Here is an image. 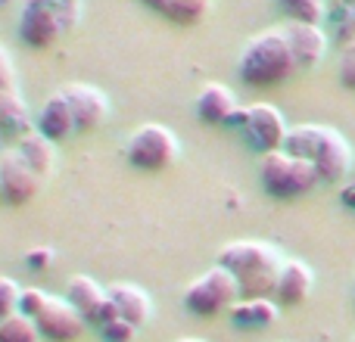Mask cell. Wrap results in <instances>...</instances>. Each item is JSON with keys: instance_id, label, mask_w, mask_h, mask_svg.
Here are the masks:
<instances>
[{"instance_id": "6da1fadb", "label": "cell", "mask_w": 355, "mask_h": 342, "mask_svg": "<svg viewBox=\"0 0 355 342\" xmlns=\"http://www.w3.org/2000/svg\"><path fill=\"white\" fill-rule=\"evenodd\" d=\"M218 264H225L240 283V299H275L284 255L262 240H234L218 249Z\"/></svg>"}, {"instance_id": "7a4b0ae2", "label": "cell", "mask_w": 355, "mask_h": 342, "mask_svg": "<svg viewBox=\"0 0 355 342\" xmlns=\"http://www.w3.org/2000/svg\"><path fill=\"white\" fill-rule=\"evenodd\" d=\"M284 150L312 162L321 183H340L352 171V147L331 125H296L290 128Z\"/></svg>"}, {"instance_id": "3957f363", "label": "cell", "mask_w": 355, "mask_h": 342, "mask_svg": "<svg viewBox=\"0 0 355 342\" xmlns=\"http://www.w3.org/2000/svg\"><path fill=\"white\" fill-rule=\"evenodd\" d=\"M296 60L284 28H265L243 47L237 60V75L250 87H275L284 84L296 72Z\"/></svg>"}, {"instance_id": "277c9868", "label": "cell", "mask_w": 355, "mask_h": 342, "mask_svg": "<svg viewBox=\"0 0 355 342\" xmlns=\"http://www.w3.org/2000/svg\"><path fill=\"white\" fill-rule=\"evenodd\" d=\"M259 181H262L265 193L275 199H300L318 187L321 177L312 162L300 159L287 150H275V153H265L259 162Z\"/></svg>"}, {"instance_id": "5b68a950", "label": "cell", "mask_w": 355, "mask_h": 342, "mask_svg": "<svg viewBox=\"0 0 355 342\" xmlns=\"http://www.w3.org/2000/svg\"><path fill=\"white\" fill-rule=\"evenodd\" d=\"M240 302V283L225 264H212L206 274L184 287V308L196 318L227 314Z\"/></svg>"}, {"instance_id": "8992f818", "label": "cell", "mask_w": 355, "mask_h": 342, "mask_svg": "<svg viewBox=\"0 0 355 342\" xmlns=\"http://www.w3.org/2000/svg\"><path fill=\"white\" fill-rule=\"evenodd\" d=\"M181 153V141L172 128L166 125H141L135 128V134L128 137V147H125V159L141 171H166L178 162Z\"/></svg>"}, {"instance_id": "52a82bcc", "label": "cell", "mask_w": 355, "mask_h": 342, "mask_svg": "<svg viewBox=\"0 0 355 342\" xmlns=\"http://www.w3.org/2000/svg\"><path fill=\"white\" fill-rule=\"evenodd\" d=\"M246 134V141H250L252 150H259V153H275V150H284V143H287V118H284V112L277 109V106L271 103H252L246 106V118H243V128H240Z\"/></svg>"}, {"instance_id": "ba28073f", "label": "cell", "mask_w": 355, "mask_h": 342, "mask_svg": "<svg viewBox=\"0 0 355 342\" xmlns=\"http://www.w3.org/2000/svg\"><path fill=\"white\" fill-rule=\"evenodd\" d=\"M66 22L60 12L44 0H25L22 16H19V41L31 50H50L62 35H66Z\"/></svg>"}, {"instance_id": "9c48e42d", "label": "cell", "mask_w": 355, "mask_h": 342, "mask_svg": "<svg viewBox=\"0 0 355 342\" xmlns=\"http://www.w3.org/2000/svg\"><path fill=\"white\" fill-rule=\"evenodd\" d=\"M44 187V177L37 174L19 150H6L0 156V199L6 206H28Z\"/></svg>"}, {"instance_id": "30bf717a", "label": "cell", "mask_w": 355, "mask_h": 342, "mask_svg": "<svg viewBox=\"0 0 355 342\" xmlns=\"http://www.w3.org/2000/svg\"><path fill=\"white\" fill-rule=\"evenodd\" d=\"M37 330H41V339L47 342H75L81 339L87 321L78 314V308L66 299V296H50L44 302V308L35 318Z\"/></svg>"}, {"instance_id": "8fae6325", "label": "cell", "mask_w": 355, "mask_h": 342, "mask_svg": "<svg viewBox=\"0 0 355 342\" xmlns=\"http://www.w3.org/2000/svg\"><path fill=\"white\" fill-rule=\"evenodd\" d=\"M60 93L69 100L75 116V128L78 134H87V131H97L100 125L110 118V100L100 87L85 84V81H69V84L60 87Z\"/></svg>"}, {"instance_id": "7c38bea8", "label": "cell", "mask_w": 355, "mask_h": 342, "mask_svg": "<svg viewBox=\"0 0 355 342\" xmlns=\"http://www.w3.org/2000/svg\"><path fill=\"white\" fill-rule=\"evenodd\" d=\"M66 299L78 308V314L87 321V324L100 327V324H106V321L119 318L112 302H110V289L87 274H75L72 280L66 283Z\"/></svg>"}, {"instance_id": "4fadbf2b", "label": "cell", "mask_w": 355, "mask_h": 342, "mask_svg": "<svg viewBox=\"0 0 355 342\" xmlns=\"http://www.w3.org/2000/svg\"><path fill=\"white\" fill-rule=\"evenodd\" d=\"M284 35L290 41V50H293V60L300 69H315L321 66V60L327 56V47H331V37L321 25L312 22H284L281 25Z\"/></svg>"}, {"instance_id": "5bb4252c", "label": "cell", "mask_w": 355, "mask_h": 342, "mask_svg": "<svg viewBox=\"0 0 355 342\" xmlns=\"http://www.w3.org/2000/svg\"><path fill=\"white\" fill-rule=\"evenodd\" d=\"M315 289V271L302 258H284L281 277L275 287V302L281 308H296L312 296Z\"/></svg>"}, {"instance_id": "9a60e30c", "label": "cell", "mask_w": 355, "mask_h": 342, "mask_svg": "<svg viewBox=\"0 0 355 342\" xmlns=\"http://www.w3.org/2000/svg\"><path fill=\"white\" fill-rule=\"evenodd\" d=\"M237 93L227 84H218V81H209V84L200 87L193 100V112L202 125H231V118L237 116Z\"/></svg>"}, {"instance_id": "2e32d148", "label": "cell", "mask_w": 355, "mask_h": 342, "mask_svg": "<svg viewBox=\"0 0 355 342\" xmlns=\"http://www.w3.org/2000/svg\"><path fill=\"white\" fill-rule=\"evenodd\" d=\"M35 131H41L47 141L60 143V141H69L72 134H78L75 128V116H72V106L69 100L62 97L60 91L41 106V112L35 116Z\"/></svg>"}, {"instance_id": "e0dca14e", "label": "cell", "mask_w": 355, "mask_h": 342, "mask_svg": "<svg viewBox=\"0 0 355 342\" xmlns=\"http://www.w3.org/2000/svg\"><path fill=\"white\" fill-rule=\"evenodd\" d=\"M106 289H110V302L119 318L135 324L137 330L144 324H150V318H153V299L147 296V289H141L137 283H112Z\"/></svg>"}, {"instance_id": "ac0fdd59", "label": "cell", "mask_w": 355, "mask_h": 342, "mask_svg": "<svg viewBox=\"0 0 355 342\" xmlns=\"http://www.w3.org/2000/svg\"><path fill=\"white\" fill-rule=\"evenodd\" d=\"M35 131V116L19 91H0V134L22 141Z\"/></svg>"}, {"instance_id": "d6986e66", "label": "cell", "mask_w": 355, "mask_h": 342, "mask_svg": "<svg viewBox=\"0 0 355 342\" xmlns=\"http://www.w3.org/2000/svg\"><path fill=\"white\" fill-rule=\"evenodd\" d=\"M227 318L240 330H265V327H275L281 321V305L275 299H240L227 312Z\"/></svg>"}, {"instance_id": "ffe728a7", "label": "cell", "mask_w": 355, "mask_h": 342, "mask_svg": "<svg viewBox=\"0 0 355 342\" xmlns=\"http://www.w3.org/2000/svg\"><path fill=\"white\" fill-rule=\"evenodd\" d=\"M16 150L22 153V159L28 162V165L44 177V181L53 177V171H56V143L47 141L41 131H31L28 137H22Z\"/></svg>"}, {"instance_id": "44dd1931", "label": "cell", "mask_w": 355, "mask_h": 342, "mask_svg": "<svg viewBox=\"0 0 355 342\" xmlns=\"http://www.w3.org/2000/svg\"><path fill=\"white\" fill-rule=\"evenodd\" d=\"M215 0H166L162 16L172 19L175 25H200L209 16Z\"/></svg>"}, {"instance_id": "7402d4cb", "label": "cell", "mask_w": 355, "mask_h": 342, "mask_svg": "<svg viewBox=\"0 0 355 342\" xmlns=\"http://www.w3.org/2000/svg\"><path fill=\"white\" fill-rule=\"evenodd\" d=\"M287 22H312L321 25L327 19V0H275Z\"/></svg>"}, {"instance_id": "603a6c76", "label": "cell", "mask_w": 355, "mask_h": 342, "mask_svg": "<svg viewBox=\"0 0 355 342\" xmlns=\"http://www.w3.org/2000/svg\"><path fill=\"white\" fill-rule=\"evenodd\" d=\"M0 342H41V330H37L35 318L16 312L0 321Z\"/></svg>"}, {"instance_id": "cb8c5ba5", "label": "cell", "mask_w": 355, "mask_h": 342, "mask_svg": "<svg viewBox=\"0 0 355 342\" xmlns=\"http://www.w3.org/2000/svg\"><path fill=\"white\" fill-rule=\"evenodd\" d=\"M334 41L340 47H346L355 41V0H340V6L334 10Z\"/></svg>"}, {"instance_id": "d4e9b609", "label": "cell", "mask_w": 355, "mask_h": 342, "mask_svg": "<svg viewBox=\"0 0 355 342\" xmlns=\"http://www.w3.org/2000/svg\"><path fill=\"white\" fill-rule=\"evenodd\" d=\"M137 327L128 324L125 318H112L106 324H100V339L103 342H135Z\"/></svg>"}, {"instance_id": "484cf974", "label": "cell", "mask_w": 355, "mask_h": 342, "mask_svg": "<svg viewBox=\"0 0 355 342\" xmlns=\"http://www.w3.org/2000/svg\"><path fill=\"white\" fill-rule=\"evenodd\" d=\"M19 296H22V287L12 277H0V321L19 312Z\"/></svg>"}, {"instance_id": "4316f807", "label": "cell", "mask_w": 355, "mask_h": 342, "mask_svg": "<svg viewBox=\"0 0 355 342\" xmlns=\"http://www.w3.org/2000/svg\"><path fill=\"white\" fill-rule=\"evenodd\" d=\"M337 78L346 91L355 93V41L340 47V62H337Z\"/></svg>"}, {"instance_id": "83f0119b", "label": "cell", "mask_w": 355, "mask_h": 342, "mask_svg": "<svg viewBox=\"0 0 355 342\" xmlns=\"http://www.w3.org/2000/svg\"><path fill=\"white\" fill-rule=\"evenodd\" d=\"M50 299V293H44L41 287H22V296H19V312L28 314V318H37V312L44 308V302Z\"/></svg>"}, {"instance_id": "f1b7e54d", "label": "cell", "mask_w": 355, "mask_h": 342, "mask_svg": "<svg viewBox=\"0 0 355 342\" xmlns=\"http://www.w3.org/2000/svg\"><path fill=\"white\" fill-rule=\"evenodd\" d=\"M44 3H50L56 12H60V19L66 22L69 31H72L75 25L81 22V10H85V0H44Z\"/></svg>"}, {"instance_id": "f546056e", "label": "cell", "mask_w": 355, "mask_h": 342, "mask_svg": "<svg viewBox=\"0 0 355 342\" xmlns=\"http://www.w3.org/2000/svg\"><path fill=\"white\" fill-rule=\"evenodd\" d=\"M53 262H56V252L50 249V246H31V249L25 252V264H28V271H35V274L50 271Z\"/></svg>"}, {"instance_id": "4dcf8cb0", "label": "cell", "mask_w": 355, "mask_h": 342, "mask_svg": "<svg viewBox=\"0 0 355 342\" xmlns=\"http://www.w3.org/2000/svg\"><path fill=\"white\" fill-rule=\"evenodd\" d=\"M0 91H19L16 66H12V56L3 44H0Z\"/></svg>"}, {"instance_id": "1f68e13d", "label": "cell", "mask_w": 355, "mask_h": 342, "mask_svg": "<svg viewBox=\"0 0 355 342\" xmlns=\"http://www.w3.org/2000/svg\"><path fill=\"white\" fill-rule=\"evenodd\" d=\"M340 202H343L346 208H352V212H355V181L346 183V187L340 190Z\"/></svg>"}, {"instance_id": "d6a6232c", "label": "cell", "mask_w": 355, "mask_h": 342, "mask_svg": "<svg viewBox=\"0 0 355 342\" xmlns=\"http://www.w3.org/2000/svg\"><path fill=\"white\" fill-rule=\"evenodd\" d=\"M144 6H150V10H156V12H162L166 10V0H141Z\"/></svg>"}, {"instance_id": "836d02e7", "label": "cell", "mask_w": 355, "mask_h": 342, "mask_svg": "<svg viewBox=\"0 0 355 342\" xmlns=\"http://www.w3.org/2000/svg\"><path fill=\"white\" fill-rule=\"evenodd\" d=\"M178 342H206V339H196V336H184V339H178Z\"/></svg>"}, {"instance_id": "e575fe53", "label": "cell", "mask_w": 355, "mask_h": 342, "mask_svg": "<svg viewBox=\"0 0 355 342\" xmlns=\"http://www.w3.org/2000/svg\"><path fill=\"white\" fill-rule=\"evenodd\" d=\"M12 3V0H0V6H10Z\"/></svg>"}, {"instance_id": "d590c367", "label": "cell", "mask_w": 355, "mask_h": 342, "mask_svg": "<svg viewBox=\"0 0 355 342\" xmlns=\"http://www.w3.org/2000/svg\"><path fill=\"white\" fill-rule=\"evenodd\" d=\"M352 296H355V289H352Z\"/></svg>"}]
</instances>
